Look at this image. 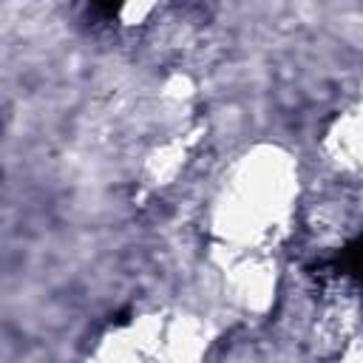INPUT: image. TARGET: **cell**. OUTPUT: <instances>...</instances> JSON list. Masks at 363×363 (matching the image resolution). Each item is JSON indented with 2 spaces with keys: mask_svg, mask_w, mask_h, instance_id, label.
<instances>
[{
  "mask_svg": "<svg viewBox=\"0 0 363 363\" xmlns=\"http://www.w3.org/2000/svg\"><path fill=\"white\" fill-rule=\"evenodd\" d=\"M349 255H352V269H354V272H363V241H360Z\"/></svg>",
  "mask_w": 363,
  "mask_h": 363,
  "instance_id": "cell-1",
  "label": "cell"
}]
</instances>
